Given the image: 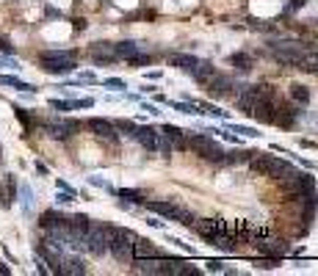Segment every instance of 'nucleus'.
Here are the masks:
<instances>
[{
  "mask_svg": "<svg viewBox=\"0 0 318 276\" xmlns=\"http://www.w3.org/2000/svg\"><path fill=\"white\" fill-rule=\"evenodd\" d=\"M8 274H11V268H8V265H3V263H0V276H8Z\"/></svg>",
  "mask_w": 318,
  "mask_h": 276,
  "instance_id": "nucleus-46",
  "label": "nucleus"
},
{
  "mask_svg": "<svg viewBox=\"0 0 318 276\" xmlns=\"http://www.w3.org/2000/svg\"><path fill=\"white\" fill-rule=\"evenodd\" d=\"M17 177L14 174H6V182H3V188H0V204H3V207H11L14 202H17Z\"/></svg>",
  "mask_w": 318,
  "mask_h": 276,
  "instance_id": "nucleus-19",
  "label": "nucleus"
},
{
  "mask_svg": "<svg viewBox=\"0 0 318 276\" xmlns=\"http://www.w3.org/2000/svg\"><path fill=\"white\" fill-rule=\"evenodd\" d=\"M86 125H89V130L94 133V136L100 138V141H105V144H116V141H119L116 125H111L108 119H89Z\"/></svg>",
  "mask_w": 318,
  "mask_h": 276,
  "instance_id": "nucleus-10",
  "label": "nucleus"
},
{
  "mask_svg": "<svg viewBox=\"0 0 318 276\" xmlns=\"http://www.w3.org/2000/svg\"><path fill=\"white\" fill-rule=\"evenodd\" d=\"M305 3H307V0H291L288 6H285V14H294L296 8H302V6H305Z\"/></svg>",
  "mask_w": 318,
  "mask_h": 276,
  "instance_id": "nucleus-40",
  "label": "nucleus"
},
{
  "mask_svg": "<svg viewBox=\"0 0 318 276\" xmlns=\"http://www.w3.org/2000/svg\"><path fill=\"white\" fill-rule=\"evenodd\" d=\"M147 210L158 213V216L166 218V221L183 224V227H191L194 224V213L188 210V207H183V204H177V202H158V199H152V202H147Z\"/></svg>",
  "mask_w": 318,
  "mask_h": 276,
  "instance_id": "nucleus-2",
  "label": "nucleus"
},
{
  "mask_svg": "<svg viewBox=\"0 0 318 276\" xmlns=\"http://www.w3.org/2000/svg\"><path fill=\"white\" fill-rule=\"evenodd\" d=\"M186 144L188 149H194L197 155H202L205 160H213V163H222L224 160V149L213 141V136H205V133H186Z\"/></svg>",
  "mask_w": 318,
  "mask_h": 276,
  "instance_id": "nucleus-3",
  "label": "nucleus"
},
{
  "mask_svg": "<svg viewBox=\"0 0 318 276\" xmlns=\"http://www.w3.org/2000/svg\"><path fill=\"white\" fill-rule=\"evenodd\" d=\"M133 243H136V235L130 229H111V240H108V252L114 254L119 263H130L133 260Z\"/></svg>",
  "mask_w": 318,
  "mask_h": 276,
  "instance_id": "nucleus-4",
  "label": "nucleus"
},
{
  "mask_svg": "<svg viewBox=\"0 0 318 276\" xmlns=\"http://www.w3.org/2000/svg\"><path fill=\"white\" fill-rule=\"evenodd\" d=\"M111 229L114 227H105V224H89V229H86V252L102 257V254L108 252Z\"/></svg>",
  "mask_w": 318,
  "mask_h": 276,
  "instance_id": "nucleus-6",
  "label": "nucleus"
},
{
  "mask_svg": "<svg viewBox=\"0 0 318 276\" xmlns=\"http://www.w3.org/2000/svg\"><path fill=\"white\" fill-rule=\"evenodd\" d=\"M116 130H122L127 138H133V133H136V122H130V119H122V122H116Z\"/></svg>",
  "mask_w": 318,
  "mask_h": 276,
  "instance_id": "nucleus-31",
  "label": "nucleus"
},
{
  "mask_svg": "<svg viewBox=\"0 0 318 276\" xmlns=\"http://www.w3.org/2000/svg\"><path fill=\"white\" fill-rule=\"evenodd\" d=\"M169 102V100H166ZM174 111H180V114H188V116H202V108H199L197 100H186V102H169Z\"/></svg>",
  "mask_w": 318,
  "mask_h": 276,
  "instance_id": "nucleus-24",
  "label": "nucleus"
},
{
  "mask_svg": "<svg viewBox=\"0 0 318 276\" xmlns=\"http://www.w3.org/2000/svg\"><path fill=\"white\" fill-rule=\"evenodd\" d=\"M191 227L197 229V235H199V238H205L208 243L216 238L219 232H227V224H224L222 218H199V221L191 224Z\"/></svg>",
  "mask_w": 318,
  "mask_h": 276,
  "instance_id": "nucleus-9",
  "label": "nucleus"
},
{
  "mask_svg": "<svg viewBox=\"0 0 318 276\" xmlns=\"http://www.w3.org/2000/svg\"><path fill=\"white\" fill-rule=\"evenodd\" d=\"M161 149L163 152H183V149H188L186 130H180V127H174V125H166L161 130Z\"/></svg>",
  "mask_w": 318,
  "mask_h": 276,
  "instance_id": "nucleus-7",
  "label": "nucleus"
},
{
  "mask_svg": "<svg viewBox=\"0 0 318 276\" xmlns=\"http://www.w3.org/2000/svg\"><path fill=\"white\" fill-rule=\"evenodd\" d=\"M208 271H222V263H219V260H210V263H208Z\"/></svg>",
  "mask_w": 318,
  "mask_h": 276,
  "instance_id": "nucleus-44",
  "label": "nucleus"
},
{
  "mask_svg": "<svg viewBox=\"0 0 318 276\" xmlns=\"http://www.w3.org/2000/svg\"><path fill=\"white\" fill-rule=\"evenodd\" d=\"M39 64H42V69L50 75H69L75 66H78L72 50H44V53L39 55Z\"/></svg>",
  "mask_w": 318,
  "mask_h": 276,
  "instance_id": "nucleus-1",
  "label": "nucleus"
},
{
  "mask_svg": "<svg viewBox=\"0 0 318 276\" xmlns=\"http://www.w3.org/2000/svg\"><path fill=\"white\" fill-rule=\"evenodd\" d=\"M17 191H19V202H22V210L28 213V210H30V204H33V191H30L28 185H19Z\"/></svg>",
  "mask_w": 318,
  "mask_h": 276,
  "instance_id": "nucleus-29",
  "label": "nucleus"
},
{
  "mask_svg": "<svg viewBox=\"0 0 318 276\" xmlns=\"http://www.w3.org/2000/svg\"><path fill=\"white\" fill-rule=\"evenodd\" d=\"M61 274H86V265L80 257H61Z\"/></svg>",
  "mask_w": 318,
  "mask_h": 276,
  "instance_id": "nucleus-23",
  "label": "nucleus"
},
{
  "mask_svg": "<svg viewBox=\"0 0 318 276\" xmlns=\"http://www.w3.org/2000/svg\"><path fill=\"white\" fill-rule=\"evenodd\" d=\"M114 50H116V58H133V55L138 53V44L136 42H119V44H114Z\"/></svg>",
  "mask_w": 318,
  "mask_h": 276,
  "instance_id": "nucleus-26",
  "label": "nucleus"
},
{
  "mask_svg": "<svg viewBox=\"0 0 318 276\" xmlns=\"http://www.w3.org/2000/svg\"><path fill=\"white\" fill-rule=\"evenodd\" d=\"M230 133H238V136H246V138H260V133L255 127H246V125H227Z\"/></svg>",
  "mask_w": 318,
  "mask_h": 276,
  "instance_id": "nucleus-28",
  "label": "nucleus"
},
{
  "mask_svg": "<svg viewBox=\"0 0 318 276\" xmlns=\"http://www.w3.org/2000/svg\"><path fill=\"white\" fill-rule=\"evenodd\" d=\"M55 185H58V188H61V191H75V188H69V185H66V182H64V180H58V182H55Z\"/></svg>",
  "mask_w": 318,
  "mask_h": 276,
  "instance_id": "nucleus-47",
  "label": "nucleus"
},
{
  "mask_svg": "<svg viewBox=\"0 0 318 276\" xmlns=\"http://www.w3.org/2000/svg\"><path fill=\"white\" fill-rule=\"evenodd\" d=\"M0 53H6V55L14 53V44L8 42V39H3V36H0Z\"/></svg>",
  "mask_w": 318,
  "mask_h": 276,
  "instance_id": "nucleus-39",
  "label": "nucleus"
},
{
  "mask_svg": "<svg viewBox=\"0 0 318 276\" xmlns=\"http://www.w3.org/2000/svg\"><path fill=\"white\" fill-rule=\"evenodd\" d=\"M89 182H91V185H97V188H102V191H108V193H116L114 188H111L105 180H100V177H89Z\"/></svg>",
  "mask_w": 318,
  "mask_h": 276,
  "instance_id": "nucleus-35",
  "label": "nucleus"
},
{
  "mask_svg": "<svg viewBox=\"0 0 318 276\" xmlns=\"http://www.w3.org/2000/svg\"><path fill=\"white\" fill-rule=\"evenodd\" d=\"M0 66H8V69H14V72L19 69V64H17V61H14V58H6V55L0 58Z\"/></svg>",
  "mask_w": 318,
  "mask_h": 276,
  "instance_id": "nucleus-42",
  "label": "nucleus"
},
{
  "mask_svg": "<svg viewBox=\"0 0 318 276\" xmlns=\"http://www.w3.org/2000/svg\"><path fill=\"white\" fill-rule=\"evenodd\" d=\"M75 196H78V191H61L58 196H55V202H58V204H69V202H75Z\"/></svg>",
  "mask_w": 318,
  "mask_h": 276,
  "instance_id": "nucleus-33",
  "label": "nucleus"
},
{
  "mask_svg": "<svg viewBox=\"0 0 318 276\" xmlns=\"http://www.w3.org/2000/svg\"><path fill=\"white\" fill-rule=\"evenodd\" d=\"M205 86H208V91H210L213 97H230V94H233L230 89H235L233 78H230V75H219V72L213 75V78H210Z\"/></svg>",
  "mask_w": 318,
  "mask_h": 276,
  "instance_id": "nucleus-13",
  "label": "nucleus"
},
{
  "mask_svg": "<svg viewBox=\"0 0 318 276\" xmlns=\"http://www.w3.org/2000/svg\"><path fill=\"white\" fill-rule=\"evenodd\" d=\"M302 146H307V149H318V144H313V141H307V138H302Z\"/></svg>",
  "mask_w": 318,
  "mask_h": 276,
  "instance_id": "nucleus-45",
  "label": "nucleus"
},
{
  "mask_svg": "<svg viewBox=\"0 0 318 276\" xmlns=\"http://www.w3.org/2000/svg\"><path fill=\"white\" fill-rule=\"evenodd\" d=\"M252 157V152H246V149H235L230 157H224L227 163H244V160H249Z\"/></svg>",
  "mask_w": 318,
  "mask_h": 276,
  "instance_id": "nucleus-32",
  "label": "nucleus"
},
{
  "mask_svg": "<svg viewBox=\"0 0 318 276\" xmlns=\"http://www.w3.org/2000/svg\"><path fill=\"white\" fill-rule=\"evenodd\" d=\"M89 55H91V61H94V64H114V61H116V50H114V44H108V42L91 44Z\"/></svg>",
  "mask_w": 318,
  "mask_h": 276,
  "instance_id": "nucleus-14",
  "label": "nucleus"
},
{
  "mask_svg": "<svg viewBox=\"0 0 318 276\" xmlns=\"http://www.w3.org/2000/svg\"><path fill=\"white\" fill-rule=\"evenodd\" d=\"M144 111H150V114H152V116H158V114H161V111H158V108H155V105H144Z\"/></svg>",
  "mask_w": 318,
  "mask_h": 276,
  "instance_id": "nucleus-48",
  "label": "nucleus"
},
{
  "mask_svg": "<svg viewBox=\"0 0 318 276\" xmlns=\"http://www.w3.org/2000/svg\"><path fill=\"white\" fill-rule=\"evenodd\" d=\"M50 108H55V111H72V102H64V100H50Z\"/></svg>",
  "mask_w": 318,
  "mask_h": 276,
  "instance_id": "nucleus-36",
  "label": "nucleus"
},
{
  "mask_svg": "<svg viewBox=\"0 0 318 276\" xmlns=\"http://www.w3.org/2000/svg\"><path fill=\"white\" fill-rule=\"evenodd\" d=\"M17 116H19V122H22V125H25V127H30V116H28V114H25V111H22V108H17Z\"/></svg>",
  "mask_w": 318,
  "mask_h": 276,
  "instance_id": "nucleus-43",
  "label": "nucleus"
},
{
  "mask_svg": "<svg viewBox=\"0 0 318 276\" xmlns=\"http://www.w3.org/2000/svg\"><path fill=\"white\" fill-rule=\"evenodd\" d=\"M299 114H302L299 108H294V105H288V102H280V100H277L274 122H271V125H280V127H285V130H288V127H294V125H296Z\"/></svg>",
  "mask_w": 318,
  "mask_h": 276,
  "instance_id": "nucleus-11",
  "label": "nucleus"
},
{
  "mask_svg": "<svg viewBox=\"0 0 318 276\" xmlns=\"http://www.w3.org/2000/svg\"><path fill=\"white\" fill-rule=\"evenodd\" d=\"M169 66H174V69L191 75L194 69L199 66V58H197V55H191V53H172V55H169Z\"/></svg>",
  "mask_w": 318,
  "mask_h": 276,
  "instance_id": "nucleus-15",
  "label": "nucleus"
},
{
  "mask_svg": "<svg viewBox=\"0 0 318 276\" xmlns=\"http://www.w3.org/2000/svg\"><path fill=\"white\" fill-rule=\"evenodd\" d=\"M213 75H216V69H213V64H208V61H199V66H197V69H194V72H191V78L194 80H197V83H208V80L210 78H213Z\"/></svg>",
  "mask_w": 318,
  "mask_h": 276,
  "instance_id": "nucleus-22",
  "label": "nucleus"
},
{
  "mask_svg": "<svg viewBox=\"0 0 318 276\" xmlns=\"http://www.w3.org/2000/svg\"><path fill=\"white\" fill-rule=\"evenodd\" d=\"M230 64H233L238 72L249 75V72H252V66H255V61H252V55H249V53H233V55H230Z\"/></svg>",
  "mask_w": 318,
  "mask_h": 276,
  "instance_id": "nucleus-21",
  "label": "nucleus"
},
{
  "mask_svg": "<svg viewBox=\"0 0 318 276\" xmlns=\"http://www.w3.org/2000/svg\"><path fill=\"white\" fill-rule=\"evenodd\" d=\"M102 86H105V89H119V91H125V80H119V78H108V80H102Z\"/></svg>",
  "mask_w": 318,
  "mask_h": 276,
  "instance_id": "nucleus-34",
  "label": "nucleus"
},
{
  "mask_svg": "<svg viewBox=\"0 0 318 276\" xmlns=\"http://www.w3.org/2000/svg\"><path fill=\"white\" fill-rule=\"evenodd\" d=\"M78 122H72V119H64V122H50L47 127H44V130L50 133V136L53 138H58V141H64V138H69L72 136L75 130H78Z\"/></svg>",
  "mask_w": 318,
  "mask_h": 276,
  "instance_id": "nucleus-17",
  "label": "nucleus"
},
{
  "mask_svg": "<svg viewBox=\"0 0 318 276\" xmlns=\"http://www.w3.org/2000/svg\"><path fill=\"white\" fill-rule=\"evenodd\" d=\"M291 97H294L296 102H302V105H307V102H310V89L302 83H294L291 86Z\"/></svg>",
  "mask_w": 318,
  "mask_h": 276,
  "instance_id": "nucleus-27",
  "label": "nucleus"
},
{
  "mask_svg": "<svg viewBox=\"0 0 318 276\" xmlns=\"http://www.w3.org/2000/svg\"><path fill=\"white\" fill-rule=\"evenodd\" d=\"M271 53H274V58L280 61V64L294 66V64H299V61H302L305 47L296 44V42H277V44H271Z\"/></svg>",
  "mask_w": 318,
  "mask_h": 276,
  "instance_id": "nucleus-8",
  "label": "nucleus"
},
{
  "mask_svg": "<svg viewBox=\"0 0 318 276\" xmlns=\"http://www.w3.org/2000/svg\"><path fill=\"white\" fill-rule=\"evenodd\" d=\"M305 69H310V72H318V53H307L305 50V55H302V61H299Z\"/></svg>",
  "mask_w": 318,
  "mask_h": 276,
  "instance_id": "nucleus-30",
  "label": "nucleus"
},
{
  "mask_svg": "<svg viewBox=\"0 0 318 276\" xmlns=\"http://www.w3.org/2000/svg\"><path fill=\"white\" fill-rule=\"evenodd\" d=\"M249 166H252V171H258V174H263V177H280L282 171H288V168H291V163L282 160V157H274V155H260V152H252Z\"/></svg>",
  "mask_w": 318,
  "mask_h": 276,
  "instance_id": "nucleus-5",
  "label": "nucleus"
},
{
  "mask_svg": "<svg viewBox=\"0 0 318 276\" xmlns=\"http://www.w3.org/2000/svg\"><path fill=\"white\" fill-rule=\"evenodd\" d=\"M255 246H258V252L266 254V257H277V260H280L282 254H288V246H285L282 240H258Z\"/></svg>",
  "mask_w": 318,
  "mask_h": 276,
  "instance_id": "nucleus-20",
  "label": "nucleus"
},
{
  "mask_svg": "<svg viewBox=\"0 0 318 276\" xmlns=\"http://www.w3.org/2000/svg\"><path fill=\"white\" fill-rule=\"evenodd\" d=\"M119 196L122 199H130V202H147V199L138 196V191H119Z\"/></svg>",
  "mask_w": 318,
  "mask_h": 276,
  "instance_id": "nucleus-37",
  "label": "nucleus"
},
{
  "mask_svg": "<svg viewBox=\"0 0 318 276\" xmlns=\"http://www.w3.org/2000/svg\"><path fill=\"white\" fill-rule=\"evenodd\" d=\"M94 105V100L91 97H83V100H72V108H91Z\"/></svg>",
  "mask_w": 318,
  "mask_h": 276,
  "instance_id": "nucleus-38",
  "label": "nucleus"
},
{
  "mask_svg": "<svg viewBox=\"0 0 318 276\" xmlns=\"http://www.w3.org/2000/svg\"><path fill=\"white\" fill-rule=\"evenodd\" d=\"M0 86H11V89H17V91H36V86H30V83H25V80H19V78H14V75H3L0 78Z\"/></svg>",
  "mask_w": 318,
  "mask_h": 276,
  "instance_id": "nucleus-25",
  "label": "nucleus"
},
{
  "mask_svg": "<svg viewBox=\"0 0 318 276\" xmlns=\"http://www.w3.org/2000/svg\"><path fill=\"white\" fill-rule=\"evenodd\" d=\"M258 265L260 268H277V257H263V260H258Z\"/></svg>",
  "mask_w": 318,
  "mask_h": 276,
  "instance_id": "nucleus-41",
  "label": "nucleus"
},
{
  "mask_svg": "<svg viewBox=\"0 0 318 276\" xmlns=\"http://www.w3.org/2000/svg\"><path fill=\"white\" fill-rule=\"evenodd\" d=\"M133 138H136V141H138L141 146H144L147 152H158V149H161V133H158L155 127H150V125L136 127Z\"/></svg>",
  "mask_w": 318,
  "mask_h": 276,
  "instance_id": "nucleus-12",
  "label": "nucleus"
},
{
  "mask_svg": "<svg viewBox=\"0 0 318 276\" xmlns=\"http://www.w3.org/2000/svg\"><path fill=\"white\" fill-rule=\"evenodd\" d=\"M39 227L47 229V232H66V216H61L55 210H47L39 218Z\"/></svg>",
  "mask_w": 318,
  "mask_h": 276,
  "instance_id": "nucleus-16",
  "label": "nucleus"
},
{
  "mask_svg": "<svg viewBox=\"0 0 318 276\" xmlns=\"http://www.w3.org/2000/svg\"><path fill=\"white\" fill-rule=\"evenodd\" d=\"M147 257H163V254L152 240L136 238V243H133V260H147Z\"/></svg>",
  "mask_w": 318,
  "mask_h": 276,
  "instance_id": "nucleus-18",
  "label": "nucleus"
}]
</instances>
